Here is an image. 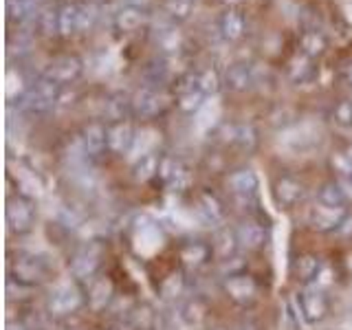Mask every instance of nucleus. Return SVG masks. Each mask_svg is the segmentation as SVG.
Here are the masks:
<instances>
[{
	"instance_id": "obj_1",
	"label": "nucleus",
	"mask_w": 352,
	"mask_h": 330,
	"mask_svg": "<svg viewBox=\"0 0 352 330\" xmlns=\"http://www.w3.org/2000/svg\"><path fill=\"white\" fill-rule=\"evenodd\" d=\"M49 273H51V269H49L47 260L31 256V253H20L18 258L9 262L11 280L22 286H38L42 282H47Z\"/></svg>"
},
{
	"instance_id": "obj_2",
	"label": "nucleus",
	"mask_w": 352,
	"mask_h": 330,
	"mask_svg": "<svg viewBox=\"0 0 352 330\" xmlns=\"http://www.w3.org/2000/svg\"><path fill=\"white\" fill-rule=\"evenodd\" d=\"M86 304V295L77 282H62L49 295V313L55 317H69Z\"/></svg>"
},
{
	"instance_id": "obj_3",
	"label": "nucleus",
	"mask_w": 352,
	"mask_h": 330,
	"mask_svg": "<svg viewBox=\"0 0 352 330\" xmlns=\"http://www.w3.org/2000/svg\"><path fill=\"white\" fill-rule=\"evenodd\" d=\"M5 220L11 234L22 236L31 231L33 223H36V207L33 201L25 194H14L7 198V207H5Z\"/></svg>"
},
{
	"instance_id": "obj_4",
	"label": "nucleus",
	"mask_w": 352,
	"mask_h": 330,
	"mask_svg": "<svg viewBox=\"0 0 352 330\" xmlns=\"http://www.w3.org/2000/svg\"><path fill=\"white\" fill-rule=\"evenodd\" d=\"M58 97H60V84L47 80V77H40V80L22 95L20 106L31 115H42V113H49L55 106Z\"/></svg>"
},
{
	"instance_id": "obj_5",
	"label": "nucleus",
	"mask_w": 352,
	"mask_h": 330,
	"mask_svg": "<svg viewBox=\"0 0 352 330\" xmlns=\"http://www.w3.org/2000/svg\"><path fill=\"white\" fill-rule=\"evenodd\" d=\"M102 260H104V245L102 242H97V240L88 242V245H84L71 260L73 278L77 282L93 280L95 273L99 271V267H102Z\"/></svg>"
},
{
	"instance_id": "obj_6",
	"label": "nucleus",
	"mask_w": 352,
	"mask_h": 330,
	"mask_svg": "<svg viewBox=\"0 0 352 330\" xmlns=\"http://www.w3.org/2000/svg\"><path fill=\"white\" fill-rule=\"evenodd\" d=\"M223 289H225L229 300L234 304H238V306H251L253 302L258 300V282L245 271L227 275Z\"/></svg>"
},
{
	"instance_id": "obj_7",
	"label": "nucleus",
	"mask_w": 352,
	"mask_h": 330,
	"mask_svg": "<svg viewBox=\"0 0 352 330\" xmlns=\"http://www.w3.org/2000/svg\"><path fill=\"white\" fill-rule=\"evenodd\" d=\"M297 308H300L306 324H317V322H322V319H326L330 304L319 286H311V289H304L297 295Z\"/></svg>"
},
{
	"instance_id": "obj_8",
	"label": "nucleus",
	"mask_w": 352,
	"mask_h": 330,
	"mask_svg": "<svg viewBox=\"0 0 352 330\" xmlns=\"http://www.w3.org/2000/svg\"><path fill=\"white\" fill-rule=\"evenodd\" d=\"M348 209L346 207H330L317 203L308 209V225L317 231H335L346 223Z\"/></svg>"
},
{
	"instance_id": "obj_9",
	"label": "nucleus",
	"mask_w": 352,
	"mask_h": 330,
	"mask_svg": "<svg viewBox=\"0 0 352 330\" xmlns=\"http://www.w3.org/2000/svg\"><path fill=\"white\" fill-rule=\"evenodd\" d=\"M227 187L231 196L236 198L240 203H251L253 198L258 194V187H260V181H258V174L249 170V168H242V170H236L234 174L227 179Z\"/></svg>"
},
{
	"instance_id": "obj_10",
	"label": "nucleus",
	"mask_w": 352,
	"mask_h": 330,
	"mask_svg": "<svg viewBox=\"0 0 352 330\" xmlns=\"http://www.w3.org/2000/svg\"><path fill=\"white\" fill-rule=\"evenodd\" d=\"M82 69H84V64H82L80 58H75V55H62V58L53 60L47 66V71H44L42 77H47V80L62 86V84L75 82L77 77L82 75Z\"/></svg>"
},
{
	"instance_id": "obj_11",
	"label": "nucleus",
	"mask_w": 352,
	"mask_h": 330,
	"mask_svg": "<svg viewBox=\"0 0 352 330\" xmlns=\"http://www.w3.org/2000/svg\"><path fill=\"white\" fill-rule=\"evenodd\" d=\"M159 176L172 192H185L187 187H190V172H187L176 159H170V157L161 159Z\"/></svg>"
},
{
	"instance_id": "obj_12",
	"label": "nucleus",
	"mask_w": 352,
	"mask_h": 330,
	"mask_svg": "<svg viewBox=\"0 0 352 330\" xmlns=\"http://www.w3.org/2000/svg\"><path fill=\"white\" fill-rule=\"evenodd\" d=\"M161 110H163V97L150 86L139 88V91L135 93V97H132V113L141 119L157 117Z\"/></svg>"
},
{
	"instance_id": "obj_13",
	"label": "nucleus",
	"mask_w": 352,
	"mask_h": 330,
	"mask_svg": "<svg viewBox=\"0 0 352 330\" xmlns=\"http://www.w3.org/2000/svg\"><path fill=\"white\" fill-rule=\"evenodd\" d=\"M113 295H115V284L110 282V278H93L86 293V304L91 311L99 313L113 302Z\"/></svg>"
},
{
	"instance_id": "obj_14",
	"label": "nucleus",
	"mask_w": 352,
	"mask_h": 330,
	"mask_svg": "<svg viewBox=\"0 0 352 330\" xmlns=\"http://www.w3.org/2000/svg\"><path fill=\"white\" fill-rule=\"evenodd\" d=\"M108 148V128L99 121H93L82 130V150L88 157H99Z\"/></svg>"
},
{
	"instance_id": "obj_15",
	"label": "nucleus",
	"mask_w": 352,
	"mask_h": 330,
	"mask_svg": "<svg viewBox=\"0 0 352 330\" xmlns=\"http://www.w3.org/2000/svg\"><path fill=\"white\" fill-rule=\"evenodd\" d=\"M212 247L207 245V242H201V240H190V242H185V245L181 247V262H183V267L187 269H201L205 267V264L209 262V256H212Z\"/></svg>"
},
{
	"instance_id": "obj_16",
	"label": "nucleus",
	"mask_w": 352,
	"mask_h": 330,
	"mask_svg": "<svg viewBox=\"0 0 352 330\" xmlns=\"http://www.w3.org/2000/svg\"><path fill=\"white\" fill-rule=\"evenodd\" d=\"M135 128L128 121H117L108 128V150L115 154H126L132 146H135Z\"/></svg>"
},
{
	"instance_id": "obj_17",
	"label": "nucleus",
	"mask_w": 352,
	"mask_h": 330,
	"mask_svg": "<svg viewBox=\"0 0 352 330\" xmlns=\"http://www.w3.org/2000/svg\"><path fill=\"white\" fill-rule=\"evenodd\" d=\"M304 194H306L304 185L297 179H293V176H282V179L275 183V201L286 209L295 207L304 198Z\"/></svg>"
},
{
	"instance_id": "obj_18",
	"label": "nucleus",
	"mask_w": 352,
	"mask_h": 330,
	"mask_svg": "<svg viewBox=\"0 0 352 330\" xmlns=\"http://www.w3.org/2000/svg\"><path fill=\"white\" fill-rule=\"evenodd\" d=\"M240 247L238 242V234L234 229L229 227H220L216 234H214V242H212V251L214 256L220 260V262H227L231 258H236V251Z\"/></svg>"
},
{
	"instance_id": "obj_19",
	"label": "nucleus",
	"mask_w": 352,
	"mask_h": 330,
	"mask_svg": "<svg viewBox=\"0 0 352 330\" xmlns=\"http://www.w3.org/2000/svg\"><path fill=\"white\" fill-rule=\"evenodd\" d=\"M324 269V264H322V260H319L317 256H313V253H304V256H297L295 260H293V264H291V271H293V275L300 282H304V284H311V282H315L317 280V275H319V271Z\"/></svg>"
},
{
	"instance_id": "obj_20",
	"label": "nucleus",
	"mask_w": 352,
	"mask_h": 330,
	"mask_svg": "<svg viewBox=\"0 0 352 330\" xmlns=\"http://www.w3.org/2000/svg\"><path fill=\"white\" fill-rule=\"evenodd\" d=\"M198 214H201V218L212 227L223 225V220H225L223 205H220L218 198L209 192H203L201 196H198Z\"/></svg>"
},
{
	"instance_id": "obj_21",
	"label": "nucleus",
	"mask_w": 352,
	"mask_h": 330,
	"mask_svg": "<svg viewBox=\"0 0 352 330\" xmlns=\"http://www.w3.org/2000/svg\"><path fill=\"white\" fill-rule=\"evenodd\" d=\"M238 242L240 247H245L249 251H256L264 245V240H267V231H264V227L260 223H253V220H245L238 229Z\"/></svg>"
},
{
	"instance_id": "obj_22",
	"label": "nucleus",
	"mask_w": 352,
	"mask_h": 330,
	"mask_svg": "<svg viewBox=\"0 0 352 330\" xmlns=\"http://www.w3.org/2000/svg\"><path fill=\"white\" fill-rule=\"evenodd\" d=\"M225 84H227L229 91L245 93L253 86V73L247 64H231L225 71Z\"/></svg>"
},
{
	"instance_id": "obj_23",
	"label": "nucleus",
	"mask_w": 352,
	"mask_h": 330,
	"mask_svg": "<svg viewBox=\"0 0 352 330\" xmlns=\"http://www.w3.org/2000/svg\"><path fill=\"white\" fill-rule=\"evenodd\" d=\"M60 33L62 36H75V33L82 31V5H64L60 11Z\"/></svg>"
},
{
	"instance_id": "obj_24",
	"label": "nucleus",
	"mask_w": 352,
	"mask_h": 330,
	"mask_svg": "<svg viewBox=\"0 0 352 330\" xmlns=\"http://www.w3.org/2000/svg\"><path fill=\"white\" fill-rule=\"evenodd\" d=\"M227 141L234 143V146H238L240 150L251 152V150H256V146H258V132H256V128L247 126V124L231 126V128H227Z\"/></svg>"
},
{
	"instance_id": "obj_25",
	"label": "nucleus",
	"mask_w": 352,
	"mask_h": 330,
	"mask_svg": "<svg viewBox=\"0 0 352 330\" xmlns=\"http://www.w3.org/2000/svg\"><path fill=\"white\" fill-rule=\"evenodd\" d=\"M128 324L135 330H161L159 328V315L154 313V308L148 304L137 306L135 311L130 313Z\"/></svg>"
},
{
	"instance_id": "obj_26",
	"label": "nucleus",
	"mask_w": 352,
	"mask_h": 330,
	"mask_svg": "<svg viewBox=\"0 0 352 330\" xmlns=\"http://www.w3.org/2000/svg\"><path fill=\"white\" fill-rule=\"evenodd\" d=\"M159 165H161V159L157 157V154L146 152L135 161V165H132V176H135L137 181L146 183L152 179V176L159 174Z\"/></svg>"
},
{
	"instance_id": "obj_27",
	"label": "nucleus",
	"mask_w": 352,
	"mask_h": 330,
	"mask_svg": "<svg viewBox=\"0 0 352 330\" xmlns=\"http://www.w3.org/2000/svg\"><path fill=\"white\" fill-rule=\"evenodd\" d=\"M317 203H324L330 207H346L348 194L344 192V187H341L339 181H330V183H324L322 187H319Z\"/></svg>"
},
{
	"instance_id": "obj_28",
	"label": "nucleus",
	"mask_w": 352,
	"mask_h": 330,
	"mask_svg": "<svg viewBox=\"0 0 352 330\" xmlns=\"http://www.w3.org/2000/svg\"><path fill=\"white\" fill-rule=\"evenodd\" d=\"M183 291H185V278L179 271L168 273L159 284V293L163 300H176V297L183 295Z\"/></svg>"
},
{
	"instance_id": "obj_29",
	"label": "nucleus",
	"mask_w": 352,
	"mask_h": 330,
	"mask_svg": "<svg viewBox=\"0 0 352 330\" xmlns=\"http://www.w3.org/2000/svg\"><path fill=\"white\" fill-rule=\"evenodd\" d=\"M220 31L227 40H238L242 33H245V20L238 14V11H227L220 20Z\"/></svg>"
},
{
	"instance_id": "obj_30",
	"label": "nucleus",
	"mask_w": 352,
	"mask_h": 330,
	"mask_svg": "<svg viewBox=\"0 0 352 330\" xmlns=\"http://www.w3.org/2000/svg\"><path fill=\"white\" fill-rule=\"evenodd\" d=\"M36 9V0H7V18L11 22H25Z\"/></svg>"
},
{
	"instance_id": "obj_31",
	"label": "nucleus",
	"mask_w": 352,
	"mask_h": 330,
	"mask_svg": "<svg viewBox=\"0 0 352 330\" xmlns=\"http://www.w3.org/2000/svg\"><path fill=\"white\" fill-rule=\"evenodd\" d=\"M141 22H143V9L139 7H124L117 14V27L121 31H135L141 27Z\"/></svg>"
},
{
	"instance_id": "obj_32",
	"label": "nucleus",
	"mask_w": 352,
	"mask_h": 330,
	"mask_svg": "<svg viewBox=\"0 0 352 330\" xmlns=\"http://www.w3.org/2000/svg\"><path fill=\"white\" fill-rule=\"evenodd\" d=\"M183 319L190 326H203L207 319V306L203 300H190L183 306Z\"/></svg>"
},
{
	"instance_id": "obj_33",
	"label": "nucleus",
	"mask_w": 352,
	"mask_h": 330,
	"mask_svg": "<svg viewBox=\"0 0 352 330\" xmlns=\"http://www.w3.org/2000/svg\"><path fill=\"white\" fill-rule=\"evenodd\" d=\"M128 110H132V99L128 102V99L124 95H113L110 97V102L106 104V115L113 119V124H117V121H124Z\"/></svg>"
},
{
	"instance_id": "obj_34",
	"label": "nucleus",
	"mask_w": 352,
	"mask_h": 330,
	"mask_svg": "<svg viewBox=\"0 0 352 330\" xmlns=\"http://www.w3.org/2000/svg\"><path fill=\"white\" fill-rule=\"evenodd\" d=\"M194 5H196V0H168V3H165V14L176 22H183L190 18Z\"/></svg>"
},
{
	"instance_id": "obj_35",
	"label": "nucleus",
	"mask_w": 352,
	"mask_h": 330,
	"mask_svg": "<svg viewBox=\"0 0 352 330\" xmlns=\"http://www.w3.org/2000/svg\"><path fill=\"white\" fill-rule=\"evenodd\" d=\"M302 49H304V53L308 55V58H317V55L324 53L326 42L317 31H308V33H304V38H302Z\"/></svg>"
},
{
	"instance_id": "obj_36",
	"label": "nucleus",
	"mask_w": 352,
	"mask_h": 330,
	"mask_svg": "<svg viewBox=\"0 0 352 330\" xmlns=\"http://www.w3.org/2000/svg\"><path fill=\"white\" fill-rule=\"evenodd\" d=\"M330 165H333V170L337 172L339 179L352 176V157L348 152H335L333 157H330Z\"/></svg>"
},
{
	"instance_id": "obj_37",
	"label": "nucleus",
	"mask_w": 352,
	"mask_h": 330,
	"mask_svg": "<svg viewBox=\"0 0 352 330\" xmlns=\"http://www.w3.org/2000/svg\"><path fill=\"white\" fill-rule=\"evenodd\" d=\"M218 88H220V80L216 71H203L198 75V91L203 95H216Z\"/></svg>"
},
{
	"instance_id": "obj_38",
	"label": "nucleus",
	"mask_w": 352,
	"mask_h": 330,
	"mask_svg": "<svg viewBox=\"0 0 352 330\" xmlns=\"http://www.w3.org/2000/svg\"><path fill=\"white\" fill-rule=\"evenodd\" d=\"M38 27H40V33L44 36H51V33L58 31L60 33V14H55V11H44L38 18Z\"/></svg>"
},
{
	"instance_id": "obj_39",
	"label": "nucleus",
	"mask_w": 352,
	"mask_h": 330,
	"mask_svg": "<svg viewBox=\"0 0 352 330\" xmlns=\"http://www.w3.org/2000/svg\"><path fill=\"white\" fill-rule=\"evenodd\" d=\"M203 99H205V95L201 91H194V93L181 95L179 106H181V110H185V113H196V110H201Z\"/></svg>"
},
{
	"instance_id": "obj_40",
	"label": "nucleus",
	"mask_w": 352,
	"mask_h": 330,
	"mask_svg": "<svg viewBox=\"0 0 352 330\" xmlns=\"http://www.w3.org/2000/svg\"><path fill=\"white\" fill-rule=\"evenodd\" d=\"M335 121L339 126H352V99H344L335 106V113H333Z\"/></svg>"
},
{
	"instance_id": "obj_41",
	"label": "nucleus",
	"mask_w": 352,
	"mask_h": 330,
	"mask_svg": "<svg viewBox=\"0 0 352 330\" xmlns=\"http://www.w3.org/2000/svg\"><path fill=\"white\" fill-rule=\"evenodd\" d=\"M168 73H170V69L163 62H152L146 69V77L152 84H163L165 80H168Z\"/></svg>"
},
{
	"instance_id": "obj_42",
	"label": "nucleus",
	"mask_w": 352,
	"mask_h": 330,
	"mask_svg": "<svg viewBox=\"0 0 352 330\" xmlns=\"http://www.w3.org/2000/svg\"><path fill=\"white\" fill-rule=\"evenodd\" d=\"M97 14H95V7L93 5H82V31L91 29L93 22H95Z\"/></svg>"
},
{
	"instance_id": "obj_43",
	"label": "nucleus",
	"mask_w": 352,
	"mask_h": 330,
	"mask_svg": "<svg viewBox=\"0 0 352 330\" xmlns=\"http://www.w3.org/2000/svg\"><path fill=\"white\" fill-rule=\"evenodd\" d=\"M7 330H31V328H29V326H25L22 322H18V324L9 322V324H7Z\"/></svg>"
},
{
	"instance_id": "obj_44",
	"label": "nucleus",
	"mask_w": 352,
	"mask_h": 330,
	"mask_svg": "<svg viewBox=\"0 0 352 330\" xmlns=\"http://www.w3.org/2000/svg\"><path fill=\"white\" fill-rule=\"evenodd\" d=\"M115 330H135V328H132V326L128 324V326H119V328H115Z\"/></svg>"
},
{
	"instance_id": "obj_45",
	"label": "nucleus",
	"mask_w": 352,
	"mask_h": 330,
	"mask_svg": "<svg viewBox=\"0 0 352 330\" xmlns=\"http://www.w3.org/2000/svg\"><path fill=\"white\" fill-rule=\"evenodd\" d=\"M348 80H350V84H352V66H350V71H348Z\"/></svg>"
},
{
	"instance_id": "obj_46",
	"label": "nucleus",
	"mask_w": 352,
	"mask_h": 330,
	"mask_svg": "<svg viewBox=\"0 0 352 330\" xmlns=\"http://www.w3.org/2000/svg\"><path fill=\"white\" fill-rule=\"evenodd\" d=\"M225 3H240V0H225Z\"/></svg>"
}]
</instances>
